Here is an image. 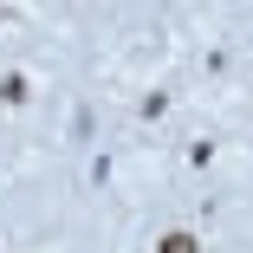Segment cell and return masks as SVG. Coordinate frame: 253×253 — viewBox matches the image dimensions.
I'll return each mask as SVG.
<instances>
[{"label":"cell","mask_w":253,"mask_h":253,"mask_svg":"<svg viewBox=\"0 0 253 253\" xmlns=\"http://www.w3.org/2000/svg\"><path fill=\"white\" fill-rule=\"evenodd\" d=\"M156 253H201V240H195L188 227H169V234L156 240Z\"/></svg>","instance_id":"1"}]
</instances>
